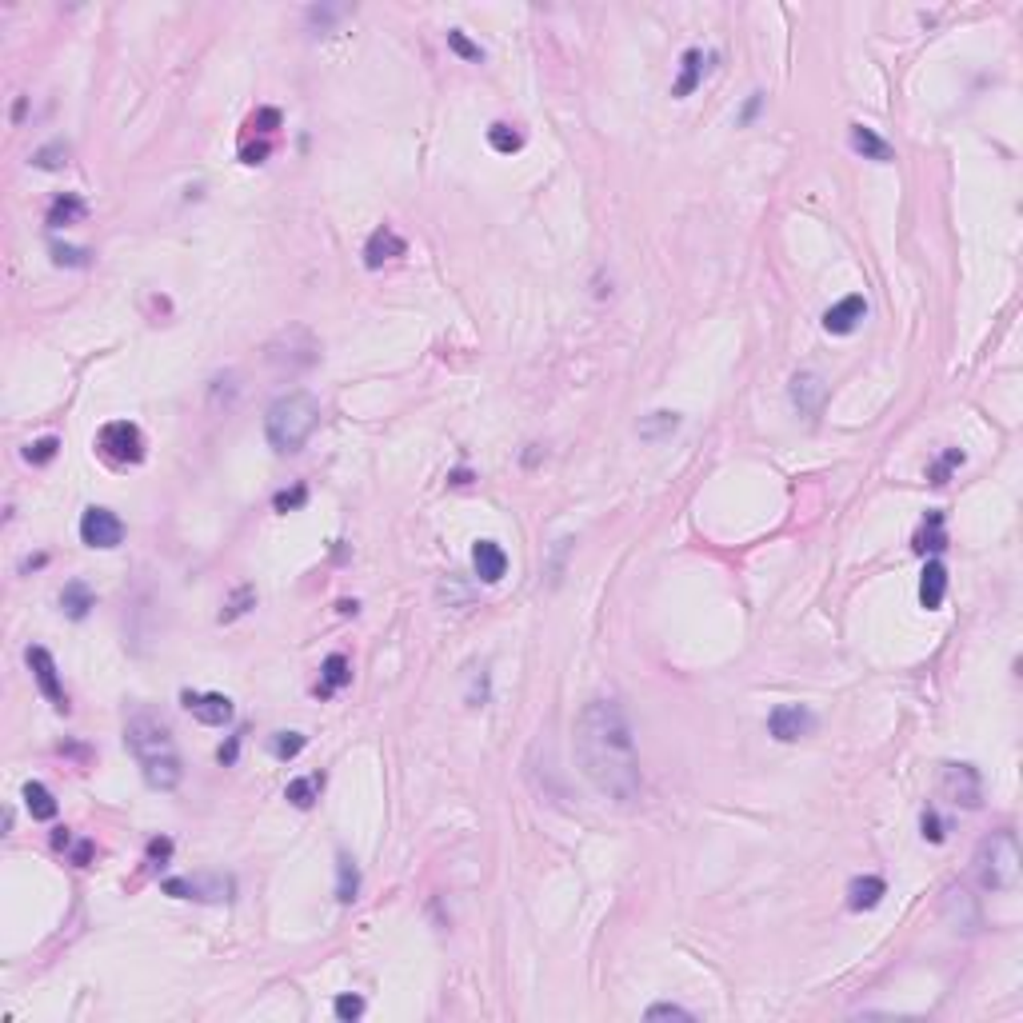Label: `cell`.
I'll return each mask as SVG.
<instances>
[{
	"mask_svg": "<svg viewBox=\"0 0 1023 1023\" xmlns=\"http://www.w3.org/2000/svg\"><path fill=\"white\" fill-rule=\"evenodd\" d=\"M320 428V400L312 392H284L265 412V436L277 456H297Z\"/></svg>",
	"mask_w": 1023,
	"mask_h": 1023,
	"instance_id": "obj_3",
	"label": "cell"
},
{
	"mask_svg": "<svg viewBox=\"0 0 1023 1023\" xmlns=\"http://www.w3.org/2000/svg\"><path fill=\"white\" fill-rule=\"evenodd\" d=\"M60 604H65V611H68L72 620H84V616H89V608L97 604V596H92L89 588L80 584V579H72V584L65 588V596H60Z\"/></svg>",
	"mask_w": 1023,
	"mask_h": 1023,
	"instance_id": "obj_26",
	"label": "cell"
},
{
	"mask_svg": "<svg viewBox=\"0 0 1023 1023\" xmlns=\"http://www.w3.org/2000/svg\"><path fill=\"white\" fill-rule=\"evenodd\" d=\"M124 747H129L132 759L141 764L144 784L156 788V792H172V788L184 779V764H181V752H176L172 727H168L161 715L132 712L129 724H124Z\"/></svg>",
	"mask_w": 1023,
	"mask_h": 1023,
	"instance_id": "obj_2",
	"label": "cell"
},
{
	"mask_svg": "<svg viewBox=\"0 0 1023 1023\" xmlns=\"http://www.w3.org/2000/svg\"><path fill=\"white\" fill-rule=\"evenodd\" d=\"M57 448H60V440H57V436H45V440H37V444L25 448V460H28V464H48L52 456H57Z\"/></svg>",
	"mask_w": 1023,
	"mask_h": 1023,
	"instance_id": "obj_33",
	"label": "cell"
},
{
	"mask_svg": "<svg viewBox=\"0 0 1023 1023\" xmlns=\"http://www.w3.org/2000/svg\"><path fill=\"white\" fill-rule=\"evenodd\" d=\"M268 152H272V144L260 141V144H245V152H240V156H245V164H265Z\"/></svg>",
	"mask_w": 1023,
	"mask_h": 1023,
	"instance_id": "obj_42",
	"label": "cell"
},
{
	"mask_svg": "<svg viewBox=\"0 0 1023 1023\" xmlns=\"http://www.w3.org/2000/svg\"><path fill=\"white\" fill-rule=\"evenodd\" d=\"M336 1019H360L364 1016V999L360 996H336Z\"/></svg>",
	"mask_w": 1023,
	"mask_h": 1023,
	"instance_id": "obj_35",
	"label": "cell"
},
{
	"mask_svg": "<svg viewBox=\"0 0 1023 1023\" xmlns=\"http://www.w3.org/2000/svg\"><path fill=\"white\" fill-rule=\"evenodd\" d=\"M52 260H57L60 268H65V265H68V268H84V265H89V252H84V248H65V245H52Z\"/></svg>",
	"mask_w": 1023,
	"mask_h": 1023,
	"instance_id": "obj_34",
	"label": "cell"
},
{
	"mask_svg": "<svg viewBox=\"0 0 1023 1023\" xmlns=\"http://www.w3.org/2000/svg\"><path fill=\"white\" fill-rule=\"evenodd\" d=\"M488 144L496 152H520L524 149V136L512 129V124H492L488 129Z\"/></svg>",
	"mask_w": 1023,
	"mask_h": 1023,
	"instance_id": "obj_29",
	"label": "cell"
},
{
	"mask_svg": "<svg viewBox=\"0 0 1023 1023\" xmlns=\"http://www.w3.org/2000/svg\"><path fill=\"white\" fill-rule=\"evenodd\" d=\"M252 604H256V588H252V584H245V588H240V592H236V596H232L228 604H224V611H220V620H224V624H228V620L245 616V611H248Z\"/></svg>",
	"mask_w": 1023,
	"mask_h": 1023,
	"instance_id": "obj_30",
	"label": "cell"
},
{
	"mask_svg": "<svg viewBox=\"0 0 1023 1023\" xmlns=\"http://www.w3.org/2000/svg\"><path fill=\"white\" fill-rule=\"evenodd\" d=\"M944 596H947V568L940 560H927L924 576H920V604L927 611H935L944 604Z\"/></svg>",
	"mask_w": 1023,
	"mask_h": 1023,
	"instance_id": "obj_19",
	"label": "cell"
},
{
	"mask_svg": "<svg viewBox=\"0 0 1023 1023\" xmlns=\"http://www.w3.org/2000/svg\"><path fill=\"white\" fill-rule=\"evenodd\" d=\"M84 213H89V204H84L77 193H60V196L48 204L45 224H48V228H68V224H80Z\"/></svg>",
	"mask_w": 1023,
	"mask_h": 1023,
	"instance_id": "obj_20",
	"label": "cell"
},
{
	"mask_svg": "<svg viewBox=\"0 0 1023 1023\" xmlns=\"http://www.w3.org/2000/svg\"><path fill=\"white\" fill-rule=\"evenodd\" d=\"M976 880L984 892H1011L1019 883V840L1016 831H991L976 848Z\"/></svg>",
	"mask_w": 1023,
	"mask_h": 1023,
	"instance_id": "obj_4",
	"label": "cell"
},
{
	"mask_svg": "<svg viewBox=\"0 0 1023 1023\" xmlns=\"http://www.w3.org/2000/svg\"><path fill=\"white\" fill-rule=\"evenodd\" d=\"M248 129H252V132H265V136H272V132L280 129V112H277V109H260V112L248 120Z\"/></svg>",
	"mask_w": 1023,
	"mask_h": 1023,
	"instance_id": "obj_36",
	"label": "cell"
},
{
	"mask_svg": "<svg viewBox=\"0 0 1023 1023\" xmlns=\"http://www.w3.org/2000/svg\"><path fill=\"white\" fill-rule=\"evenodd\" d=\"M97 448L104 460L112 464H141L144 460V436L132 420H112V424L100 428L97 436Z\"/></svg>",
	"mask_w": 1023,
	"mask_h": 1023,
	"instance_id": "obj_6",
	"label": "cell"
},
{
	"mask_svg": "<svg viewBox=\"0 0 1023 1023\" xmlns=\"http://www.w3.org/2000/svg\"><path fill=\"white\" fill-rule=\"evenodd\" d=\"M168 856H172V840H168V836H156V840L149 843V863H152V868H164Z\"/></svg>",
	"mask_w": 1023,
	"mask_h": 1023,
	"instance_id": "obj_39",
	"label": "cell"
},
{
	"mask_svg": "<svg viewBox=\"0 0 1023 1023\" xmlns=\"http://www.w3.org/2000/svg\"><path fill=\"white\" fill-rule=\"evenodd\" d=\"M356 892H360V872H356V860L348 851H336V900L352 903Z\"/></svg>",
	"mask_w": 1023,
	"mask_h": 1023,
	"instance_id": "obj_22",
	"label": "cell"
},
{
	"mask_svg": "<svg viewBox=\"0 0 1023 1023\" xmlns=\"http://www.w3.org/2000/svg\"><path fill=\"white\" fill-rule=\"evenodd\" d=\"M824 396H828V384L816 372H796L792 376V404L804 416H816L819 408H824Z\"/></svg>",
	"mask_w": 1023,
	"mask_h": 1023,
	"instance_id": "obj_16",
	"label": "cell"
},
{
	"mask_svg": "<svg viewBox=\"0 0 1023 1023\" xmlns=\"http://www.w3.org/2000/svg\"><path fill=\"white\" fill-rule=\"evenodd\" d=\"M700 77H704V52L700 48H688L684 52V60H680V80L672 84V97H692L695 92V84H700Z\"/></svg>",
	"mask_w": 1023,
	"mask_h": 1023,
	"instance_id": "obj_21",
	"label": "cell"
},
{
	"mask_svg": "<svg viewBox=\"0 0 1023 1023\" xmlns=\"http://www.w3.org/2000/svg\"><path fill=\"white\" fill-rule=\"evenodd\" d=\"M472 568H476L484 584H500L504 572H508V556H504V548L496 540H480L472 548Z\"/></svg>",
	"mask_w": 1023,
	"mask_h": 1023,
	"instance_id": "obj_15",
	"label": "cell"
},
{
	"mask_svg": "<svg viewBox=\"0 0 1023 1023\" xmlns=\"http://www.w3.org/2000/svg\"><path fill=\"white\" fill-rule=\"evenodd\" d=\"M955 464H964V452H959V448L944 452V460H940V464H935V468H932V484H947V472H952Z\"/></svg>",
	"mask_w": 1023,
	"mask_h": 1023,
	"instance_id": "obj_38",
	"label": "cell"
},
{
	"mask_svg": "<svg viewBox=\"0 0 1023 1023\" xmlns=\"http://www.w3.org/2000/svg\"><path fill=\"white\" fill-rule=\"evenodd\" d=\"M348 680H352V668H348V660L340 656V652H332V656L324 660V668H320V684H316V695L340 692Z\"/></svg>",
	"mask_w": 1023,
	"mask_h": 1023,
	"instance_id": "obj_23",
	"label": "cell"
},
{
	"mask_svg": "<svg viewBox=\"0 0 1023 1023\" xmlns=\"http://www.w3.org/2000/svg\"><path fill=\"white\" fill-rule=\"evenodd\" d=\"M184 708L208 727H224L232 720V700L224 692H184Z\"/></svg>",
	"mask_w": 1023,
	"mask_h": 1023,
	"instance_id": "obj_12",
	"label": "cell"
},
{
	"mask_svg": "<svg viewBox=\"0 0 1023 1023\" xmlns=\"http://www.w3.org/2000/svg\"><path fill=\"white\" fill-rule=\"evenodd\" d=\"M164 892L176 895V900H204V903H216V900H228L232 880H224V875H196V880H188V875H176V880H164Z\"/></svg>",
	"mask_w": 1023,
	"mask_h": 1023,
	"instance_id": "obj_11",
	"label": "cell"
},
{
	"mask_svg": "<svg viewBox=\"0 0 1023 1023\" xmlns=\"http://www.w3.org/2000/svg\"><path fill=\"white\" fill-rule=\"evenodd\" d=\"M767 732H772V740H779V744H796V740H804V736L816 732V715H811L804 704H779V708H772V715H767Z\"/></svg>",
	"mask_w": 1023,
	"mask_h": 1023,
	"instance_id": "obj_8",
	"label": "cell"
},
{
	"mask_svg": "<svg viewBox=\"0 0 1023 1023\" xmlns=\"http://www.w3.org/2000/svg\"><path fill=\"white\" fill-rule=\"evenodd\" d=\"M80 540L89 548H116L124 540V524L112 508H89L80 516Z\"/></svg>",
	"mask_w": 1023,
	"mask_h": 1023,
	"instance_id": "obj_10",
	"label": "cell"
},
{
	"mask_svg": "<svg viewBox=\"0 0 1023 1023\" xmlns=\"http://www.w3.org/2000/svg\"><path fill=\"white\" fill-rule=\"evenodd\" d=\"M944 796L952 799L955 808H967L976 811L979 804H984V779H979V772L972 764H944Z\"/></svg>",
	"mask_w": 1023,
	"mask_h": 1023,
	"instance_id": "obj_7",
	"label": "cell"
},
{
	"mask_svg": "<svg viewBox=\"0 0 1023 1023\" xmlns=\"http://www.w3.org/2000/svg\"><path fill=\"white\" fill-rule=\"evenodd\" d=\"M28 668H33V676L40 684V692H45V700L52 704L57 712H68V695H65V684H60V672H57V660H52L48 648H28L25 652Z\"/></svg>",
	"mask_w": 1023,
	"mask_h": 1023,
	"instance_id": "obj_9",
	"label": "cell"
},
{
	"mask_svg": "<svg viewBox=\"0 0 1023 1023\" xmlns=\"http://www.w3.org/2000/svg\"><path fill=\"white\" fill-rule=\"evenodd\" d=\"M920 828H924V840H932V843H944L947 840V831H944V819L935 816L932 808L924 811V819H920Z\"/></svg>",
	"mask_w": 1023,
	"mask_h": 1023,
	"instance_id": "obj_37",
	"label": "cell"
},
{
	"mask_svg": "<svg viewBox=\"0 0 1023 1023\" xmlns=\"http://www.w3.org/2000/svg\"><path fill=\"white\" fill-rule=\"evenodd\" d=\"M52 843H57V848H68V843H72V836H68L65 828H57V831H52Z\"/></svg>",
	"mask_w": 1023,
	"mask_h": 1023,
	"instance_id": "obj_44",
	"label": "cell"
},
{
	"mask_svg": "<svg viewBox=\"0 0 1023 1023\" xmlns=\"http://www.w3.org/2000/svg\"><path fill=\"white\" fill-rule=\"evenodd\" d=\"M25 808L33 819H57V799H52V792L45 784H37V779H28L25 784Z\"/></svg>",
	"mask_w": 1023,
	"mask_h": 1023,
	"instance_id": "obj_24",
	"label": "cell"
},
{
	"mask_svg": "<svg viewBox=\"0 0 1023 1023\" xmlns=\"http://www.w3.org/2000/svg\"><path fill=\"white\" fill-rule=\"evenodd\" d=\"M320 788H324V776H300L284 788V799H288L292 808H312L316 796H320Z\"/></svg>",
	"mask_w": 1023,
	"mask_h": 1023,
	"instance_id": "obj_25",
	"label": "cell"
},
{
	"mask_svg": "<svg viewBox=\"0 0 1023 1023\" xmlns=\"http://www.w3.org/2000/svg\"><path fill=\"white\" fill-rule=\"evenodd\" d=\"M572 752L579 772L604 799L620 808H632L640 799L644 776H640L636 736H632V724L616 700L584 704L572 727Z\"/></svg>",
	"mask_w": 1023,
	"mask_h": 1023,
	"instance_id": "obj_1",
	"label": "cell"
},
{
	"mask_svg": "<svg viewBox=\"0 0 1023 1023\" xmlns=\"http://www.w3.org/2000/svg\"><path fill=\"white\" fill-rule=\"evenodd\" d=\"M868 316V300L860 297V292H851V297H843L840 304H831V308L824 312V329L831 336H848L860 329V320Z\"/></svg>",
	"mask_w": 1023,
	"mask_h": 1023,
	"instance_id": "obj_14",
	"label": "cell"
},
{
	"mask_svg": "<svg viewBox=\"0 0 1023 1023\" xmlns=\"http://www.w3.org/2000/svg\"><path fill=\"white\" fill-rule=\"evenodd\" d=\"M848 136H851V149H856L863 161H875V164H888L892 161V144L883 141L875 129H868V124H851Z\"/></svg>",
	"mask_w": 1023,
	"mask_h": 1023,
	"instance_id": "obj_18",
	"label": "cell"
},
{
	"mask_svg": "<svg viewBox=\"0 0 1023 1023\" xmlns=\"http://www.w3.org/2000/svg\"><path fill=\"white\" fill-rule=\"evenodd\" d=\"M883 895H888V883H883L880 875H856V880L848 883V908L851 912H872Z\"/></svg>",
	"mask_w": 1023,
	"mask_h": 1023,
	"instance_id": "obj_17",
	"label": "cell"
},
{
	"mask_svg": "<svg viewBox=\"0 0 1023 1023\" xmlns=\"http://www.w3.org/2000/svg\"><path fill=\"white\" fill-rule=\"evenodd\" d=\"M33 164L45 168V172H57V168H65V164H68V144H65V141H52V144H45V149H37V152H33Z\"/></svg>",
	"mask_w": 1023,
	"mask_h": 1023,
	"instance_id": "obj_28",
	"label": "cell"
},
{
	"mask_svg": "<svg viewBox=\"0 0 1023 1023\" xmlns=\"http://www.w3.org/2000/svg\"><path fill=\"white\" fill-rule=\"evenodd\" d=\"M304 500H308V488H304V484H297V488H292V492H280V496H277V512L300 508Z\"/></svg>",
	"mask_w": 1023,
	"mask_h": 1023,
	"instance_id": "obj_41",
	"label": "cell"
},
{
	"mask_svg": "<svg viewBox=\"0 0 1023 1023\" xmlns=\"http://www.w3.org/2000/svg\"><path fill=\"white\" fill-rule=\"evenodd\" d=\"M680 428V412H652L648 420H640V436L644 440H663Z\"/></svg>",
	"mask_w": 1023,
	"mask_h": 1023,
	"instance_id": "obj_27",
	"label": "cell"
},
{
	"mask_svg": "<svg viewBox=\"0 0 1023 1023\" xmlns=\"http://www.w3.org/2000/svg\"><path fill=\"white\" fill-rule=\"evenodd\" d=\"M648 1019H692V1011L680 1007V1004H652Z\"/></svg>",
	"mask_w": 1023,
	"mask_h": 1023,
	"instance_id": "obj_40",
	"label": "cell"
},
{
	"mask_svg": "<svg viewBox=\"0 0 1023 1023\" xmlns=\"http://www.w3.org/2000/svg\"><path fill=\"white\" fill-rule=\"evenodd\" d=\"M236 747H240V736H232V740L216 752V759H220V764H232V759H236Z\"/></svg>",
	"mask_w": 1023,
	"mask_h": 1023,
	"instance_id": "obj_43",
	"label": "cell"
},
{
	"mask_svg": "<svg viewBox=\"0 0 1023 1023\" xmlns=\"http://www.w3.org/2000/svg\"><path fill=\"white\" fill-rule=\"evenodd\" d=\"M265 360L272 368H280V372H304V368H312L316 360H320V340H316L312 329H304V324H288V329L268 340Z\"/></svg>",
	"mask_w": 1023,
	"mask_h": 1023,
	"instance_id": "obj_5",
	"label": "cell"
},
{
	"mask_svg": "<svg viewBox=\"0 0 1023 1023\" xmlns=\"http://www.w3.org/2000/svg\"><path fill=\"white\" fill-rule=\"evenodd\" d=\"M448 48H452V52H460L464 60H476V65L484 60V48H480V45H472V40L464 37L460 28H448Z\"/></svg>",
	"mask_w": 1023,
	"mask_h": 1023,
	"instance_id": "obj_32",
	"label": "cell"
},
{
	"mask_svg": "<svg viewBox=\"0 0 1023 1023\" xmlns=\"http://www.w3.org/2000/svg\"><path fill=\"white\" fill-rule=\"evenodd\" d=\"M408 252V240L392 224H380L364 245V268H384L388 260H400Z\"/></svg>",
	"mask_w": 1023,
	"mask_h": 1023,
	"instance_id": "obj_13",
	"label": "cell"
},
{
	"mask_svg": "<svg viewBox=\"0 0 1023 1023\" xmlns=\"http://www.w3.org/2000/svg\"><path fill=\"white\" fill-rule=\"evenodd\" d=\"M304 744H308V740H304L300 732H280L277 740H272V756H277V759H292V756L304 752Z\"/></svg>",
	"mask_w": 1023,
	"mask_h": 1023,
	"instance_id": "obj_31",
	"label": "cell"
}]
</instances>
